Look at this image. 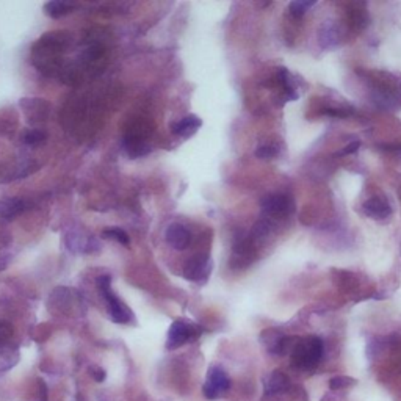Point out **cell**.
Listing matches in <instances>:
<instances>
[{"instance_id": "6da1fadb", "label": "cell", "mask_w": 401, "mask_h": 401, "mask_svg": "<svg viewBox=\"0 0 401 401\" xmlns=\"http://www.w3.org/2000/svg\"><path fill=\"white\" fill-rule=\"evenodd\" d=\"M73 37L68 32H49L41 37L32 47L33 64L43 74L60 73L63 62L62 55L69 49Z\"/></svg>"}, {"instance_id": "7a4b0ae2", "label": "cell", "mask_w": 401, "mask_h": 401, "mask_svg": "<svg viewBox=\"0 0 401 401\" xmlns=\"http://www.w3.org/2000/svg\"><path fill=\"white\" fill-rule=\"evenodd\" d=\"M373 91L375 103L386 109L401 105V79L381 71H359Z\"/></svg>"}, {"instance_id": "3957f363", "label": "cell", "mask_w": 401, "mask_h": 401, "mask_svg": "<svg viewBox=\"0 0 401 401\" xmlns=\"http://www.w3.org/2000/svg\"><path fill=\"white\" fill-rule=\"evenodd\" d=\"M323 340L317 336L299 337L290 353L292 365L299 370H312L323 357Z\"/></svg>"}, {"instance_id": "277c9868", "label": "cell", "mask_w": 401, "mask_h": 401, "mask_svg": "<svg viewBox=\"0 0 401 401\" xmlns=\"http://www.w3.org/2000/svg\"><path fill=\"white\" fill-rule=\"evenodd\" d=\"M262 213L265 215L263 218L270 220L271 223L274 221H284L292 217V213L295 212V201L293 197L287 193H271L263 197L260 201Z\"/></svg>"}, {"instance_id": "5b68a950", "label": "cell", "mask_w": 401, "mask_h": 401, "mask_svg": "<svg viewBox=\"0 0 401 401\" xmlns=\"http://www.w3.org/2000/svg\"><path fill=\"white\" fill-rule=\"evenodd\" d=\"M98 287L100 295H103L104 301L109 308V315L110 320L118 323V325H127L132 320V312L130 309L125 306V304L119 299L115 293L112 290V278L110 276H100L98 279Z\"/></svg>"}, {"instance_id": "8992f818", "label": "cell", "mask_w": 401, "mask_h": 401, "mask_svg": "<svg viewBox=\"0 0 401 401\" xmlns=\"http://www.w3.org/2000/svg\"><path fill=\"white\" fill-rule=\"evenodd\" d=\"M257 259V248L256 242L251 235L244 233H237L233 238L232 254L229 259V265L233 270H244Z\"/></svg>"}, {"instance_id": "52a82bcc", "label": "cell", "mask_w": 401, "mask_h": 401, "mask_svg": "<svg viewBox=\"0 0 401 401\" xmlns=\"http://www.w3.org/2000/svg\"><path fill=\"white\" fill-rule=\"evenodd\" d=\"M204 332L199 325L187 320H176L170 326L168 336H166V350H177L185 344H191L201 337Z\"/></svg>"}, {"instance_id": "ba28073f", "label": "cell", "mask_w": 401, "mask_h": 401, "mask_svg": "<svg viewBox=\"0 0 401 401\" xmlns=\"http://www.w3.org/2000/svg\"><path fill=\"white\" fill-rule=\"evenodd\" d=\"M299 337L285 336L283 331L276 328H268L260 332V342L265 346L267 351L273 356H287L290 355L293 346L298 342Z\"/></svg>"}, {"instance_id": "9c48e42d", "label": "cell", "mask_w": 401, "mask_h": 401, "mask_svg": "<svg viewBox=\"0 0 401 401\" xmlns=\"http://www.w3.org/2000/svg\"><path fill=\"white\" fill-rule=\"evenodd\" d=\"M231 389V380L221 367H212L207 373V381L202 386V393L207 400H217L224 397Z\"/></svg>"}, {"instance_id": "30bf717a", "label": "cell", "mask_w": 401, "mask_h": 401, "mask_svg": "<svg viewBox=\"0 0 401 401\" xmlns=\"http://www.w3.org/2000/svg\"><path fill=\"white\" fill-rule=\"evenodd\" d=\"M121 145L129 159H140L143 155H148L152 149L146 140V134H143V130L136 125H130L129 130L125 132Z\"/></svg>"}, {"instance_id": "8fae6325", "label": "cell", "mask_w": 401, "mask_h": 401, "mask_svg": "<svg viewBox=\"0 0 401 401\" xmlns=\"http://www.w3.org/2000/svg\"><path fill=\"white\" fill-rule=\"evenodd\" d=\"M213 270V262L207 254L191 257L184 267V278L196 284H206Z\"/></svg>"}, {"instance_id": "7c38bea8", "label": "cell", "mask_w": 401, "mask_h": 401, "mask_svg": "<svg viewBox=\"0 0 401 401\" xmlns=\"http://www.w3.org/2000/svg\"><path fill=\"white\" fill-rule=\"evenodd\" d=\"M345 24L346 28L353 33H361L368 27L370 15L367 10V2H348L345 5Z\"/></svg>"}, {"instance_id": "4fadbf2b", "label": "cell", "mask_w": 401, "mask_h": 401, "mask_svg": "<svg viewBox=\"0 0 401 401\" xmlns=\"http://www.w3.org/2000/svg\"><path fill=\"white\" fill-rule=\"evenodd\" d=\"M362 212L365 217L382 221L387 220L392 215V207L389 204L387 197L382 193H376L373 196H370L368 199L364 201L362 204Z\"/></svg>"}, {"instance_id": "5bb4252c", "label": "cell", "mask_w": 401, "mask_h": 401, "mask_svg": "<svg viewBox=\"0 0 401 401\" xmlns=\"http://www.w3.org/2000/svg\"><path fill=\"white\" fill-rule=\"evenodd\" d=\"M345 27L337 22L323 24L319 32V44L321 49L328 51L342 44V38H345Z\"/></svg>"}, {"instance_id": "9a60e30c", "label": "cell", "mask_w": 401, "mask_h": 401, "mask_svg": "<svg viewBox=\"0 0 401 401\" xmlns=\"http://www.w3.org/2000/svg\"><path fill=\"white\" fill-rule=\"evenodd\" d=\"M165 240L171 248L177 251H185L191 243V233L184 224L175 223L168 226V229L165 231Z\"/></svg>"}, {"instance_id": "2e32d148", "label": "cell", "mask_w": 401, "mask_h": 401, "mask_svg": "<svg viewBox=\"0 0 401 401\" xmlns=\"http://www.w3.org/2000/svg\"><path fill=\"white\" fill-rule=\"evenodd\" d=\"M332 284L337 287L339 290L344 293H356L361 287V279L357 274L351 273L348 270H339V268H332L331 270Z\"/></svg>"}, {"instance_id": "e0dca14e", "label": "cell", "mask_w": 401, "mask_h": 401, "mask_svg": "<svg viewBox=\"0 0 401 401\" xmlns=\"http://www.w3.org/2000/svg\"><path fill=\"white\" fill-rule=\"evenodd\" d=\"M22 109L26 110L30 123H41L47 118L49 113V104L43 99H22Z\"/></svg>"}, {"instance_id": "ac0fdd59", "label": "cell", "mask_w": 401, "mask_h": 401, "mask_svg": "<svg viewBox=\"0 0 401 401\" xmlns=\"http://www.w3.org/2000/svg\"><path fill=\"white\" fill-rule=\"evenodd\" d=\"M290 391V381L289 376L280 370H274L271 375L268 376L265 381V395L271 397V395H279Z\"/></svg>"}, {"instance_id": "d6986e66", "label": "cell", "mask_w": 401, "mask_h": 401, "mask_svg": "<svg viewBox=\"0 0 401 401\" xmlns=\"http://www.w3.org/2000/svg\"><path fill=\"white\" fill-rule=\"evenodd\" d=\"M201 125H202V121L197 116H187V118H184L181 119V121H177L172 124V134H175L176 136H181V139H190L191 135H195L197 130L201 129Z\"/></svg>"}, {"instance_id": "ffe728a7", "label": "cell", "mask_w": 401, "mask_h": 401, "mask_svg": "<svg viewBox=\"0 0 401 401\" xmlns=\"http://www.w3.org/2000/svg\"><path fill=\"white\" fill-rule=\"evenodd\" d=\"M26 201L19 197H11V199L0 201V218L11 221L26 211Z\"/></svg>"}, {"instance_id": "44dd1931", "label": "cell", "mask_w": 401, "mask_h": 401, "mask_svg": "<svg viewBox=\"0 0 401 401\" xmlns=\"http://www.w3.org/2000/svg\"><path fill=\"white\" fill-rule=\"evenodd\" d=\"M19 359H21V355L16 345L10 344V345L0 346V373H5L13 367H16V364L19 362Z\"/></svg>"}, {"instance_id": "7402d4cb", "label": "cell", "mask_w": 401, "mask_h": 401, "mask_svg": "<svg viewBox=\"0 0 401 401\" xmlns=\"http://www.w3.org/2000/svg\"><path fill=\"white\" fill-rule=\"evenodd\" d=\"M77 7L75 2H68V0H52L44 5V11L47 16L53 17V19H60Z\"/></svg>"}, {"instance_id": "603a6c76", "label": "cell", "mask_w": 401, "mask_h": 401, "mask_svg": "<svg viewBox=\"0 0 401 401\" xmlns=\"http://www.w3.org/2000/svg\"><path fill=\"white\" fill-rule=\"evenodd\" d=\"M317 2L315 0H296V2H292L289 7H287V15L290 16V19L293 21H299L301 17L306 15V11L310 7H315Z\"/></svg>"}, {"instance_id": "cb8c5ba5", "label": "cell", "mask_w": 401, "mask_h": 401, "mask_svg": "<svg viewBox=\"0 0 401 401\" xmlns=\"http://www.w3.org/2000/svg\"><path fill=\"white\" fill-rule=\"evenodd\" d=\"M22 141L27 146H39L46 141V134L38 129H28L22 136Z\"/></svg>"}, {"instance_id": "d4e9b609", "label": "cell", "mask_w": 401, "mask_h": 401, "mask_svg": "<svg viewBox=\"0 0 401 401\" xmlns=\"http://www.w3.org/2000/svg\"><path fill=\"white\" fill-rule=\"evenodd\" d=\"M254 154L256 157L260 160H270L279 154V148L276 145H273V143H265V145H260L257 148Z\"/></svg>"}, {"instance_id": "484cf974", "label": "cell", "mask_w": 401, "mask_h": 401, "mask_svg": "<svg viewBox=\"0 0 401 401\" xmlns=\"http://www.w3.org/2000/svg\"><path fill=\"white\" fill-rule=\"evenodd\" d=\"M355 384H357V381L345 375L334 376V378H331V381H329V387H331L332 391H344V389H348Z\"/></svg>"}, {"instance_id": "4316f807", "label": "cell", "mask_w": 401, "mask_h": 401, "mask_svg": "<svg viewBox=\"0 0 401 401\" xmlns=\"http://www.w3.org/2000/svg\"><path fill=\"white\" fill-rule=\"evenodd\" d=\"M103 237L104 238H109V240H113V242H118V243H121V244H127L130 243V238L127 233H125L123 229H118V227H113V229H107L103 232Z\"/></svg>"}, {"instance_id": "83f0119b", "label": "cell", "mask_w": 401, "mask_h": 401, "mask_svg": "<svg viewBox=\"0 0 401 401\" xmlns=\"http://www.w3.org/2000/svg\"><path fill=\"white\" fill-rule=\"evenodd\" d=\"M13 336H15L13 325L7 320H0V346L10 345Z\"/></svg>"}, {"instance_id": "f1b7e54d", "label": "cell", "mask_w": 401, "mask_h": 401, "mask_svg": "<svg viewBox=\"0 0 401 401\" xmlns=\"http://www.w3.org/2000/svg\"><path fill=\"white\" fill-rule=\"evenodd\" d=\"M359 148H361V141L359 140L351 141L350 145H346L344 149H340V151L336 152V157H346V155L356 154L359 151Z\"/></svg>"}, {"instance_id": "f546056e", "label": "cell", "mask_w": 401, "mask_h": 401, "mask_svg": "<svg viewBox=\"0 0 401 401\" xmlns=\"http://www.w3.org/2000/svg\"><path fill=\"white\" fill-rule=\"evenodd\" d=\"M312 212H314V208L310 206L303 207L301 213H299V221H301L304 226H310L314 223V213Z\"/></svg>"}, {"instance_id": "4dcf8cb0", "label": "cell", "mask_w": 401, "mask_h": 401, "mask_svg": "<svg viewBox=\"0 0 401 401\" xmlns=\"http://www.w3.org/2000/svg\"><path fill=\"white\" fill-rule=\"evenodd\" d=\"M89 375H91L93 380L98 382H103L105 380V372L100 367H89Z\"/></svg>"}, {"instance_id": "1f68e13d", "label": "cell", "mask_w": 401, "mask_h": 401, "mask_svg": "<svg viewBox=\"0 0 401 401\" xmlns=\"http://www.w3.org/2000/svg\"><path fill=\"white\" fill-rule=\"evenodd\" d=\"M39 382V401H47V386L44 384V381H38Z\"/></svg>"}, {"instance_id": "d6a6232c", "label": "cell", "mask_w": 401, "mask_h": 401, "mask_svg": "<svg viewBox=\"0 0 401 401\" xmlns=\"http://www.w3.org/2000/svg\"><path fill=\"white\" fill-rule=\"evenodd\" d=\"M5 267H7V259H5V256H0V271H2Z\"/></svg>"}, {"instance_id": "836d02e7", "label": "cell", "mask_w": 401, "mask_h": 401, "mask_svg": "<svg viewBox=\"0 0 401 401\" xmlns=\"http://www.w3.org/2000/svg\"><path fill=\"white\" fill-rule=\"evenodd\" d=\"M400 253H401V243H400Z\"/></svg>"}]
</instances>
